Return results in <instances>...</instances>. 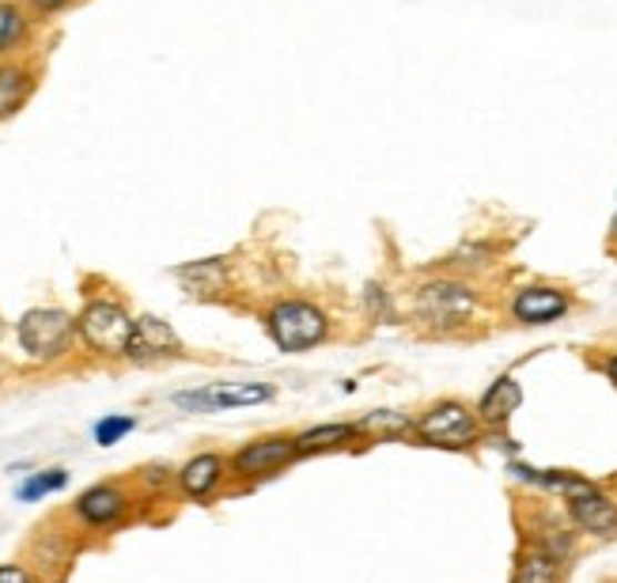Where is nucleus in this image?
<instances>
[{
	"label": "nucleus",
	"instance_id": "nucleus-1",
	"mask_svg": "<svg viewBox=\"0 0 617 583\" xmlns=\"http://www.w3.org/2000/svg\"><path fill=\"white\" fill-rule=\"evenodd\" d=\"M265 333H270L281 353H307V349H315L330 338V314L311 300L284 295L265 311Z\"/></svg>",
	"mask_w": 617,
	"mask_h": 583
},
{
	"label": "nucleus",
	"instance_id": "nucleus-2",
	"mask_svg": "<svg viewBox=\"0 0 617 583\" xmlns=\"http://www.w3.org/2000/svg\"><path fill=\"white\" fill-rule=\"evenodd\" d=\"M413 311L432 330H455L477 311V292L466 281H455V277H436V281H425L417 289Z\"/></svg>",
	"mask_w": 617,
	"mask_h": 583
},
{
	"label": "nucleus",
	"instance_id": "nucleus-3",
	"mask_svg": "<svg viewBox=\"0 0 617 583\" xmlns=\"http://www.w3.org/2000/svg\"><path fill=\"white\" fill-rule=\"evenodd\" d=\"M413 436L432 443V448H469L482 436V416L469 410L458 398H444V402H432L425 413L413 421Z\"/></svg>",
	"mask_w": 617,
	"mask_h": 583
},
{
	"label": "nucleus",
	"instance_id": "nucleus-4",
	"mask_svg": "<svg viewBox=\"0 0 617 583\" xmlns=\"http://www.w3.org/2000/svg\"><path fill=\"white\" fill-rule=\"evenodd\" d=\"M77 319L61 308H31L16 326V338H20L23 353L31 360H58L72 349V338H77Z\"/></svg>",
	"mask_w": 617,
	"mask_h": 583
},
{
	"label": "nucleus",
	"instance_id": "nucleus-5",
	"mask_svg": "<svg viewBox=\"0 0 617 583\" xmlns=\"http://www.w3.org/2000/svg\"><path fill=\"white\" fill-rule=\"evenodd\" d=\"M77 330L84 345L99 356H125L133 338V319L118 300H91L77 319Z\"/></svg>",
	"mask_w": 617,
	"mask_h": 583
},
{
	"label": "nucleus",
	"instance_id": "nucleus-6",
	"mask_svg": "<svg viewBox=\"0 0 617 583\" xmlns=\"http://www.w3.org/2000/svg\"><path fill=\"white\" fill-rule=\"evenodd\" d=\"M277 394L273 383H209L201 391H186V394H174V405L193 413H216V410H239V405H262Z\"/></svg>",
	"mask_w": 617,
	"mask_h": 583
},
{
	"label": "nucleus",
	"instance_id": "nucleus-7",
	"mask_svg": "<svg viewBox=\"0 0 617 583\" xmlns=\"http://www.w3.org/2000/svg\"><path fill=\"white\" fill-rule=\"evenodd\" d=\"M292 459H300L296 436H284V432H273V436H257L232 455V470L239 478H270L277 470L289 466Z\"/></svg>",
	"mask_w": 617,
	"mask_h": 583
},
{
	"label": "nucleus",
	"instance_id": "nucleus-8",
	"mask_svg": "<svg viewBox=\"0 0 617 583\" xmlns=\"http://www.w3.org/2000/svg\"><path fill=\"white\" fill-rule=\"evenodd\" d=\"M573 311V295L557 284H527L512 295V319L519 326H549Z\"/></svg>",
	"mask_w": 617,
	"mask_h": 583
},
{
	"label": "nucleus",
	"instance_id": "nucleus-9",
	"mask_svg": "<svg viewBox=\"0 0 617 583\" xmlns=\"http://www.w3.org/2000/svg\"><path fill=\"white\" fill-rule=\"evenodd\" d=\"M182 353H186V349H182L179 333L171 330V322L155 319V314L133 319V338H129V349H125L129 360H136V364H152V360H171Z\"/></svg>",
	"mask_w": 617,
	"mask_h": 583
},
{
	"label": "nucleus",
	"instance_id": "nucleus-10",
	"mask_svg": "<svg viewBox=\"0 0 617 583\" xmlns=\"http://www.w3.org/2000/svg\"><path fill=\"white\" fill-rule=\"evenodd\" d=\"M568 515L584 534H595V539H614L617 534V500L598 493L591 485L587 493L568 496Z\"/></svg>",
	"mask_w": 617,
	"mask_h": 583
},
{
	"label": "nucleus",
	"instance_id": "nucleus-11",
	"mask_svg": "<svg viewBox=\"0 0 617 583\" xmlns=\"http://www.w3.org/2000/svg\"><path fill=\"white\" fill-rule=\"evenodd\" d=\"M129 507V496L122 485H91L88 493H80L77 500V515L84 520L88 526H110L118 523L125 515Z\"/></svg>",
	"mask_w": 617,
	"mask_h": 583
},
{
	"label": "nucleus",
	"instance_id": "nucleus-12",
	"mask_svg": "<svg viewBox=\"0 0 617 583\" xmlns=\"http://www.w3.org/2000/svg\"><path fill=\"white\" fill-rule=\"evenodd\" d=\"M227 474V462L216 455V451H205V455H193L186 466L179 470V485L190 500H209L220 489V481Z\"/></svg>",
	"mask_w": 617,
	"mask_h": 583
},
{
	"label": "nucleus",
	"instance_id": "nucleus-13",
	"mask_svg": "<svg viewBox=\"0 0 617 583\" xmlns=\"http://www.w3.org/2000/svg\"><path fill=\"white\" fill-rule=\"evenodd\" d=\"M519 402H523V391H519V383H515V375H500L489 391L482 394V402H477V416H482V424H489V429H500V424L519 410Z\"/></svg>",
	"mask_w": 617,
	"mask_h": 583
},
{
	"label": "nucleus",
	"instance_id": "nucleus-14",
	"mask_svg": "<svg viewBox=\"0 0 617 583\" xmlns=\"http://www.w3.org/2000/svg\"><path fill=\"white\" fill-rule=\"evenodd\" d=\"M361 436V429L348 421H334V424H318V429H307L296 436V451L300 455H322V451H337L345 443H353Z\"/></svg>",
	"mask_w": 617,
	"mask_h": 583
},
{
	"label": "nucleus",
	"instance_id": "nucleus-15",
	"mask_svg": "<svg viewBox=\"0 0 617 583\" xmlns=\"http://www.w3.org/2000/svg\"><path fill=\"white\" fill-rule=\"evenodd\" d=\"M182 284H186V292L193 295H220L224 292V281H227V265L224 258H205V262H190L182 265V270H174Z\"/></svg>",
	"mask_w": 617,
	"mask_h": 583
},
{
	"label": "nucleus",
	"instance_id": "nucleus-16",
	"mask_svg": "<svg viewBox=\"0 0 617 583\" xmlns=\"http://www.w3.org/2000/svg\"><path fill=\"white\" fill-rule=\"evenodd\" d=\"M560 576H565V561L554 557L549 550H542V545H534L515 564L512 583H560Z\"/></svg>",
	"mask_w": 617,
	"mask_h": 583
},
{
	"label": "nucleus",
	"instance_id": "nucleus-17",
	"mask_svg": "<svg viewBox=\"0 0 617 583\" xmlns=\"http://www.w3.org/2000/svg\"><path fill=\"white\" fill-rule=\"evenodd\" d=\"M34 91V77L23 64H0V122L12 118Z\"/></svg>",
	"mask_w": 617,
	"mask_h": 583
},
{
	"label": "nucleus",
	"instance_id": "nucleus-18",
	"mask_svg": "<svg viewBox=\"0 0 617 583\" xmlns=\"http://www.w3.org/2000/svg\"><path fill=\"white\" fill-rule=\"evenodd\" d=\"M27 39V16L20 4L12 0H0V53L16 50Z\"/></svg>",
	"mask_w": 617,
	"mask_h": 583
},
{
	"label": "nucleus",
	"instance_id": "nucleus-19",
	"mask_svg": "<svg viewBox=\"0 0 617 583\" xmlns=\"http://www.w3.org/2000/svg\"><path fill=\"white\" fill-rule=\"evenodd\" d=\"M34 561H39L42 576H58L64 564H69V545H64L58 534H42V539L34 542Z\"/></svg>",
	"mask_w": 617,
	"mask_h": 583
},
{
	"label": "nucleus",
	"instance_id": "nucleus-20",
	"mask_svg": "<svg viewBox=\"0 0 617 583\" xmlns=\"http://www.w3.org/2000/svg\"><path fill=\"white\" fill-rule=\"evenodd\" d=\"M356 429H361V436H375V432H383V436H402V432H413V421L402 413L380 410V413H367Z\"/></svg>",
	"mask_w": 617,
	"mask_h": 583
},
{
	"label": "nucleus",
	"instance_id": "nucleus-21",
	"mask_svg": "<svg viewBox=\"0 0 617 583\" xmlns=\"http://www.w3.org/2000/svg\"><path fill=\"white\" fill-rule=\"evenodd\" d=\"M64 481H69L64 470H45V474H34L31 481H23L20 485V500H39L45 493H58V489H64Z\"/></svg>",
	"mask_w": 617,
	"mask_h": 583
},
{
	"label": "nucleus",
	"instance_id": "nucleus-22",
	"mask_svg": "<svg viewBox=\"0 0 617 583\" xmlns=\"http://www.w3.org/2000/svg\"><path fill=\"white\" fill-rule=\"evenodd\" d=\"M133 429H136L133 416H103V421L95 424V440L103 443V448H110V443H118L122 436H129Z\"/></svg>",
	"mask_w": 617,
	"mask_h": 583
},
{
	"label": "nucleus",
	"instance_id": "nucleus-23",
	"mask_svg": "<svg viewBox=\"0 0 617 583\" xmlns=\"http://www.w3.org/2000/svg\"><path fill=\"white\" fill-rule=\"evenodd\" d=\"M0 583H34L23 564H0Z\"/></svg>",
	"mask_w": 617,
	"mask_h": 583
},
{
	"label": "nucleus",
	"instance_id": "nucleus-24",
	"mask_svg": "<svg viewBox=\"0 0 617 583\" xmlns=\"http://www.w3.org/2000/svg\"><path fill=\"white\" fill-rule=\"evenodd\" d=\"M27 4H31L39 16H50V12H61V8L69 4V0H27Z\"/></svg>",
	"mask_w": 617,
	"mask_h": 583
},
{
	"label": "nucleus",
	"instance_id": "nucleus-25",
	"mask_svg": "<svg viewBox=\"0 0 617 583\" xmlns=\"http://www.w3.org/2000/svg\"><path fill=\"white\" fill-rule=\"evenodd\" d=\"M603 372H606V375H610V383L617 386V353H610V356H606V364H603Z\"/></svg>",
	"mask_w": 617,
	"mask_h": 583
},
{
	"label": "nucleus",
	"instance_id": "nucleus-26",
	"mask_svg": "<svg viewBox=\"0 0 617 583\" xmlns=\"http://www.w3.org/2000/svg\"><path fill=\"white\" fill-rule=\"evenodd\" d=\"M614 239H617V220H614Z\"/></svg>",
	"mask_w": 617,
	"mask_h": 583
},
{
	"label": "nucleus",
	"instance_id": "nucleus-27",
	"mask_svg": "<svg viewBox=\"0 0 617 583\" xmlns=\"http://www.w3.org/2000/svg\"><path fill=\"white\" fill-rule=\"evenodd\" d=\"M0 333H4V322H0Z\"/></svg>",
	"mask_w": 617,
	"mask_h": 583
}]
</instances>
